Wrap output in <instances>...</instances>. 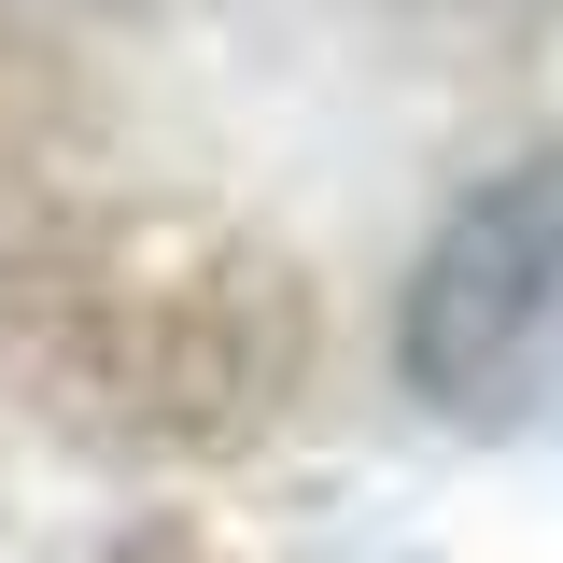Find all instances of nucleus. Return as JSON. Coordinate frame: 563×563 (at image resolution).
<instances>
[{
    "label": "nucleus",
    "mask_w": 563,
    "mask_h": 563,
    "mask_svg": "<svg viewBox=\"0 0 563 563\" xmlns=\"http://www.w3.org/2000/svg\"><path fill=\"white\" fill-rule=\"evenodd\" d=\"M550 282H563V155H536V169L479 184L437 225V254L409 282V380L422 395H479L493 366L536 339Z\"/></svg>",
    "instance_id": "nucleus-1"
}]
</instances>
